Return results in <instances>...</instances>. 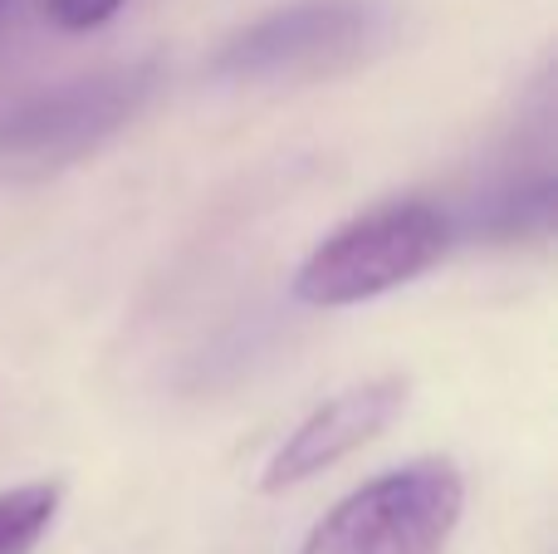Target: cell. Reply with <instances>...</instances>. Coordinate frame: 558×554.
<instances>
[{"mask_svg": "<svg viewBox=\"0 0 558 554\" xmlns=\"http://www.w3.org/2000/svg\"><path fill=\"white\" fill-rule=\"evenodd\" d=\"M162 84L153 59L69 79L64 88L35 94L0 113V162L69 167L113 133H123Z\"/></svg>", "mask_w": 558, "mask_h": 554, "instance_id": "3957f363", "label": "cell"}, {"mask_svg": "<svg viewBox=\"0 0 558 554\" xmlns=\"http://www.w3.org/2000/svg\"><path fill=\"white\" fill-rule=\"evenodd\" d=\"M554 206H558V186L549 182V177H539V182H524L520 192H505L500 202H490L485 231L500 236V241L549 236V226H554Z\"/></svg>", "mask_w": 558, "mask_h": 554, "instance_id": "52a82bcc", "label": "cell"}, {"mask_svg": "<svg viewBox=\"0 0 558 554\" xmlns=\"http://www.w3.org/2000/svg\"><path fill=\"white\" fill-rule=\"evenodd\" d=\"M383 25L387 20L377 0H289L226 39L211 69L241 84L328 79L353 69L383 39Z\"/></svg>", "mask_w": 558, "mask_h": 554, "instance_id": "277c9868", "label": "cell"}, {"mask_svg": "<svg viewBox=\"0 0 558 554\" xmlns=\"http://www.w3.org/2000/svg\"><path fill=\"white\" fill-rule=\"evenodd\" d=\"M45 10L59 29H98L123 10V0H45Z\"/></svg>", "mask_w": 558, "mask_h": 554, "instance_id": "ba28073f", "label": "cell"}, {"mask_svg": "<svg viewBox=\"0 0 558 554\" xmlns=\"http://www.w3.org/2000/svg\"><path fill=\"white\" fill-rule=\"evenodd\" d=\"M407 408V378L402 373H377L353 388L333 393L328 402H318L294 432L275 447V457L265 461L260 491H294L304 481L324 477L328 467L348 461L353 451H363L367 442H377Z\"/></svg>", "mask_w": 558, "mask_h": 554, "instance_id": "5b68a950", "label": "cell"}, {"mask_svg": "<svg viewBox=\"0 0 558 554\" xmlns=\"http://www.w3.org/2000/svg\"><path fill=\"white\" fill-rule=\"evenodd\" d=\"M451 245V216L432 202H387L353 216L304 255L294 270V300L314 310L377 300L426 275Z\"/></svg>", "mask_w": 558, "mask_h": 554, "instance_id": "6da1fadb", "label": "cell"}, {"mask_svg": "<svg viewBox=\"0 0 558 554\" xmlns=\"http://www.w3.org/2000/svg\"><path fill=\"white\" fill-rule=\"evenodd\" d=\"M465 510V477L446 457H416L348 491L299 554H441Z\"/></svg>", "mask_w": 558, "mask_h": 554, "instance_id": "7a4b0ae2", "label": "cell"}, {"mask_svg": "<svg viewBox=\"0 0 558 554\" xmlns=\"http://www.w3.org/2000/svg\"><path fill=\"white\" fill-rule=\"evenodd\" d=\"M59 481H25L0 491V554H35L59 516Z\"/></svg>", "mask_w": 558, "mask_h": 554, "instance_id": "8992f818", "label": "cell"}]
</instances>
